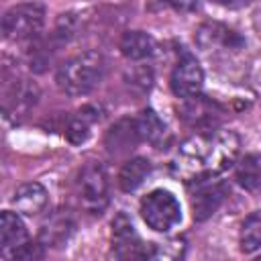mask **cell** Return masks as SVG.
I'll return each mask as SVG.
<instances>
[{"instance_id": "20", "label": "cell", "mask_w": 261, "mask_h": 261, "mask_svg": "<svg viewBox=\"0 0 261 261\" xmlns=\"http://www.w3.org/2000/svg\"><path fill=\"white\" fill-rule=\"evenodd\" d=\"M135 141H139L135 120H120L118 124H114L110 128V133L106 137V145H108L110 151H114V149H128Z\"/></svg>"}, {"instance_id": "22", "label": "cell", "mask_w": 261, "mask_h": 261, "mask_svg": "<svg viewBox=\"0 0 261 261\" xmlns=\"http://www.w3.org/2000/svg\"><path fill=\"white\" fill-rule=\"evenodd\" d=\"M165 4H169L173 10H179V12H188V10H194L198 0H163Z\"/></svg>"}, {"instance_id": "13", "label": "cell", "mask_w": 261, "mask_h": 261, "mask_svg": "<svg viewBox=\"0 0 261 261\" xmlns=\"http://www.w3.org/2000/svg\"><path fill=\"white\" fill-rule=\"evenodd\" d=\"M234 177L243 190L251 194L261 192V153H247L243 159H239Z\"/></svg>"}, {"instance_id": "10", "label": "cell", "mask_w": 261, "mask_h": 261, "mask_svg": "<svg viewBox=\"0 0 261 261\" xmlns=\"http://www.w3.org/2000/svg\"><path fill=\"white\" fill-rule=\"evenodd\" d=\"M24 222L18 218V212H2L0 216V255L4 259H12V255L27 243Z\"/></svg>"}, {"instance_id": "5", "label": "cell", "mask_w": 261, "mask_h": 261, "mask_svg": "<svg viewBox=\"0 0 261 261\" xmlns=\"http://www.w3.org/2000/svg\"><path fill=\"white\" fill-rule=\"evenodd\" d=\"M80 202L90 214H102L108 204V179L100 163H88L77 179Z\"/></svg>"}, {"instance_id": "11", "label": "cell", "mask_w": 261, "mask_h": 261, "mask_svg": "<svg viewBox=\"0 0 261 261\" xmlns=\"http://www.w3.org/2000/svg\"><path fill=\"white\" fill-rule=\"evenodd\" d=\"M39 98V90L35 84H31L29 80H16L12 84V88L6 92L4 98V114L6 116H24L37 102Z\"/></svg>"}, {"instance_id": "16", "label": "cell", "mask_w": 261, "mask_h": 261, "mask_svg": "<svg viewBox=\"0 0 261 261\" xmlns=\"http://www.w3.org/2000/svg\"><path fill=\"white\" fill-rule=\"evenodd\" d=\"M135 126H137L139 141H145L151 145H159L165 135V124L151 108H145L139 114V118H135Z\"/></svg>"}, {"instance_id": "14", "label": "cell", "mask_w": 261, "mask_h": 261, "mask_svg": "<svg viewBox=\"0 0 261 261\" xmlns=\"http://www.w3.org/2000/svg\"><path fill=\"white\" fill-rule=\"evenodd\" d=\"M120 51L126 59L141 61L155 53V41L151 35H147L143 31H128L120 39Z\"/></svg>"}, {"instance_id": "12", "label": "cell", "mask_w": 261, "mask_h": 261, "mask_svg": "<svg viewBox=\"0 0 261 261\" xmlns=\"http://www.w3.org/2000/svg\"><path fill=\"white\" fill-rule=\"evenodd\" d=\"M12 206L16 208L18 214L35 216V214L43 212V208L47 206V190L37 181L22 184L16 188V192L12 196Z\"/></svg>"}, {"instance_id": "7", "label": "cell", "mask_w": 261, "mask_h": 261, "mask_svg": "<svg viewBox=\"0 0 261 261\" xmlns=\"http://www.w3.org/2000/svg\"><path fill=\"white\" fill-rule=\"evenodd\" d=\"M112 249L118 259L153 257V251L147 245H143L130 218L124 212H118L112 220Z\"/></svg>"}, {"instance_id": "21", "label": "cell", "mask_w": 261, "mask_h": 261, "mask_svg": "<svg viewBox=\"0 0 261 261\" xmlns=\"http://www.w3.org/2000/svg\"><path fill=\"white\" fill-rule=\"evenodd\" d=\"M41 257H43L41 245L39 243H29V241L12 255V259H24V261H33V259H41Z\"/></svg>"}, {"instance_id": "3", "label": "cell", "mask_w": 261, "mask_h": 261, "mask_svg": "<svg viewBox=\"0 0 261 261\" xmlns=\"http://www.w3.org/2000/svg\"><path fill=\"white\" fill-rule=\"evenodd\" d=\"M45 22V8L39 2H27L6 10L2 18V33L8 41H31L39 35Z\"/></svg>"}, {"instance_id": "19", "label": "cell", "mask_w": 261, "mask_h": 261, "mask_svg": "<svg viewBox=\"0 0 261 261\" xmlns=\"http://www.w3.org/2000/svg\"><path fill=\"white\" fill-rule=\"evenodd\" d=\"M239 243L243 253H253L261 247V210H255L245 218Z\"/></svg>"}, {"instance_id": "15", "label": "cell", "mask_w": 261, "mask_h": 261, "mask_svg": "<svg viewBox=\"0 0 261 261\" xmlns=\"http://www.w3.org/2000/svg\"><path fill=\"white\" fill-rule=\"evenodd\" d=\"M151 171V163L145 159V157H135V159H128L120 173H118V184L124 192H135L149 175Z\"/></svg>"}, {"instance_id": "9", "label": "cell", "mask_w": 261, "mask_h": 261, "mask_svg": "<svg viewBox=\"0 0 261 261\" xmlns=\"http://www.w3.org/2000/svg\"><path fill=\"white\" fill-rule=\"evenodd\" d=\"M196 43L204 51L212 49H239L243 39L220 22H206L196 31Z\"/></svg>"}, {"instance_id": "1", "label": "cell", "mask_w": 261, "mask_h": 261, "mask_svg": "<svg viewBox=\"0 0 261 261\" xmlns=\"http://www.w3.org/2000/svg\"><path fill=\"white\" fill-rule=\"evenodd\" d=\"M239 153V139L232 133L198 135L186 141L177 153V173L188 181L202 175H216L228 169Z\"/></svg>"}, {"instance_id": "6", "label": "cell", "mask_w": 261, "mask_h": 261, "mask_svg": "<svg viewBox=\"0 0 261 261\" xmlns=\"http://www.w3.org/2000/svg\"><path fill=\"white\" fill-rule=\"evenodd\" d=\"M190 194L194 218L202 222L218 210V206L224 200L226 188L220 179H216V175H202L190 181Z\"/></svg>"}, {"instance_id": "4", "label": "cell", "mask_w": 261, "mask_h": 261, "mask_svg": "<svg viewBox=\"0 0 261 261\" xmlns=\"http://www.w3.org/2000/svg\"><path fill=\"white\" fill-rule=\"evenodd\" d=\"M141 216L149 228L157 232H167L181 220V208L171 192L153 190L141 200Z\"/></svg>"}, {"instance_id": "23", "label": "cell", "mask_w": 261, "mask_h": 261, "mask_svg": "<svg viewBox=\"0 0 261 261\" xmlns=\"http://www.w3.org/2000/svg\"><path fill=\"white\" fill-rule=\"evenodd\" d=\"M214 2L226 8H241V6H247L251 0H214Z\"/></svg>"}, {"instance_id": "2", "label": "cell", "mask_w": 261, "mask_h": 261, "mask_svg": "<svg viewBox=\"0 0 261 261\" xmlns=\"http://www.w3.org/2000/svg\"><path fill=\"white\" fill-rule=\"evenodd\" d=\"M104 73V57L98 51H84L67 59L55 75L59 90L67 96L90 94Z\"/></svg>"}, {"instance_id": "8", "label": "cell", "mask_w": 261, "mask_h": 261, "mask_svg": "<svg viewBox=\"0 0 261 261\" xmlns=\"http://www.w3.org/2000/svg\"><path fill=\"white\" fill-rule=\"evenodd\" d=\"M169 84H171V90L177 98H194L200 94L202 86H204V71L200 67V63L196 61V57L192 55H184L173 71H171V77H169Z\"/></svg>"}, {"instance_id": "18", "label": "cell", "mask_w": 261, "mask_h": 261, "mask_svg": "<svg viewBox=\"0 0 261 261\" xmlns=\"http://www.w3.org/2000/svg\"><path fill=\"white\" fill-rule=\"evenodd\" d=\"M73 230V222L67 218V216H55L51 218L49 222L43 224L41 228V241L45 245H51V247H59L67 241V237L71 234Z\"/></svg>"}, {"instance_id": "17", "label": "cell", "mask_w": 261, "mask_h": 261, "mask_svg": "<svg viewBox=\"0 0 261 261\" xmlns=\"http://www.w3.org/2000/svg\"><path fill=\"white\" fill-rule=\"evenodd\" d=\"M96 120H98V112H96L92 106L82 108V110L69 120V124H67V128H65L67 141H69L71 145H82V143L90 137V126H92V122H96Z\"/></svg>"}]
</instances>
